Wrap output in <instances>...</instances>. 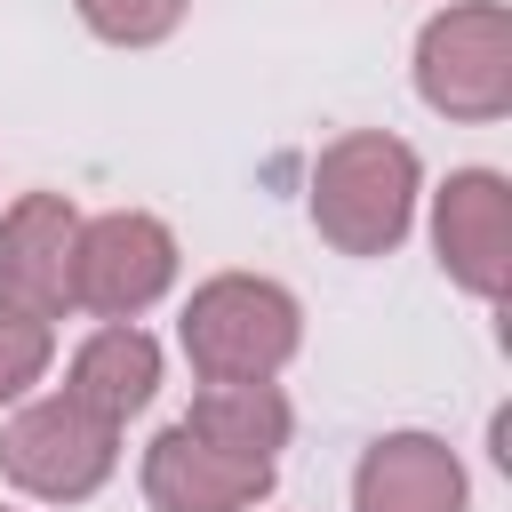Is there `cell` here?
<instances>
[{
	"label": "cell",
	"mask_w": 512,
	"mask_h": 512,
	"mask_svg": "<svg viewBox=\"0 0 512 512\" xmlns=\"http://www.w3.org/2000/svg\"><path fill=\"white\" fill-rule=\"evenodd\" d=\"M184 272V248L168 232V216L152 208H104L80 216V248H72V312L96 320H144Z\"/></svg>",
	"instance_id": "5b68a950"
},
{
	"label": "cell",
	"mask_w": 512,
	"mask_h": 512,
	"mask_svg": "<svg viewBox=\"0 0 512 512\" xmlns=\"http://www.w3.org/2000/svg\"><path fill=\"white\" fill-rule=\"evenodd\" d=\"M176 344L200 384H280L304 352V304L272 272H208L176 312Z\"/></svg>",
	"instance_id": "7a4b0ae2"
},
{
	"label": "cell",
	"mask_w": 512,
	"mask_h": 512,
	"mask_svg": "<svg viewBox=\"0 0 512 512\" xmlns=\"http://www.w3.org/2000/svg\"><path fill=\"white\" fill-rule=\"evenodd\" d=\"M432 256H440L448 288L504 304V288H512V184L496 168H448V184L432 192Z\"/></svg>",
	"instance_id": "8992f818"
},
{
	"label": "cell",
	"mask_w": 512,
	"mask_h": 512,
	"mask_svg": "<svg viewBox=\"0 0 512 512\" xmlns=\"http://www.w3.org/2000/svg\"><path fill=\"white\" fill-rule=\"evenodd\" d=\"M72 8H80V24H88L104 48H160V40L184 24L192 0H72Z\"/></svg>",
	"instance_id": "4fadbf2b"
},
{
	"label": "cell",
	"mask_w": 512,
	"mask_h": 512,
	"mask_svg": "<svg viewBox=\"0 0 512 512\" xmlns=\"http://www.w3.org/2000/svg\"><path fill=\"white\" fill-rule=\"evenodd\" d=\"M352 512H472V472L440 432H376L352 464Z\"/></svg>",
	"instance_id": "9c48e42d"
},
{
	"label": "cell",
	"mask_w": 512,
	"mask_h": 512,
	"mask_svg": "<svg viewBox=\"0 0 512 512\" xmlns=\"http://www.w3.org/2000/svg\"><path fill=\"white\" fill-rule=\"evenodd\" d=\"M416 200H424L416 144L392 136V128H344L312 160L304 216L336 256H392L416 232Z\"/></svg>",
	"instance_id": "6da1fadb"
},
{
	"label": "cell",
	"mask_w": 512,
	"mask_h": 512,
	"mask_svg": "<svg viewBox=\"0 0 512 512\" xmlns=\"http://www.w3.org/2000/svg\"><path fill=\"white\" fill-rule=\"evenodd\" d=\"M0 512H8V504H0Z\"/></svg>",
	"instance_id": "5bb4252c"
},
{
	"label": "cell",
	"mask_w": 512,
	"mask_h": 512,
	"mask_svg": "<svg viewBox=\"0 0 512 512\" xmlns=\"http://www.w3.org/2000/svg\"><path fill=\"white\" fill-rule=\"evenodd\" d=\"M160 336L152 328H136V320H96L80 344H72V360H64V400H80L88 416H104V424H128V416H144L152 400H160Z\"/></svg>",
	"instance_id": "30bf717a"
},
{
	"label": "cell",
	"mask_w": 512,
	"mask_h": 512,
	"mask_svg": "<svg viewBox=\"0 0 512 512\" xmlns=\"http://www.w3.org/2000/svg\"><path fill=\"white\" fill-rule=\"evenodd\" d=\"M136 480H144L152 512H256L272 496L280 464H248V456L208 448L192 424H160L144 464H136Z\"/></svg>",
	"instance_id": "ba28073f"
},
{
	"label": "cell",
	"mask_w": 512,
	"mask_h": 512,
	"mask_svg": "<svg viewBox=\"0 0 512 512\" xmlns=\"http://www.w3.org/2000/svg\"><path fill=\"white\" fill-rule=\"evenodd\" d=\"M0 472L32 504H88L120 472V424L88 416L64 392L16 400V416L0 424Z\"/></svg>",
	"instance_id": "277c9868"
},
{
	"label": "cell",
	"mask_w": 512,
	"mask_h": 512,
	"mask_svg": "<svg viewBox=\"0 0 512 512\" xmlns=\"http://www.w3.org/2000/svg\"><path fill=\"white\" fill-rule=\"evenodd\" d=\"M416 96L456 128H488L512 112V8L504 0H448L416 32Z\"/></svg>",
	"instance_id": "3957f363"
},
{
	"label": "cell",
	"mask_w": 512,
	"mask_h": 512,
	"mask_svg": "<svg viewBox=\"0 0 512 512\" xmlns=\"http://www.w3.org/2000/svg\"><path fill=\"white\" fill-rule=\"evenodd\" d=\"M72 248H80V208L64 192H16L0 208V304L32 312V320H64Z\"/></svg>",
	"instance_id": "52a82bcc"
},
{
	"label": "cell",
	"mask_w": 512,
	"mask_h": 512,
	"mask_svg": "<svg viewBox=\"0 0 512 512\" xmlns=\"http://www.w3.org/2000/svg\"><path fill=\"white\" fill-rule=\"evenodd\" d=\"M56 368V320H32V312H8L0 304V408L32 400Z\"/></svg>",
	"instance_id": "7c38bea8"
},
{
	"label": "cell",
	"mask_w": 512,
	"mask_h": 512,
	"mask_svg": "<svg viewBox=\"0 0 512 512\" xmlns=\"http://www.w3.org/2000/svg\"><path fill=\"white\" fill-rule=\"evenodd\" d=\"M176 424H192V432H200L208 448H224V456L280 464V448H288V432H296V408H288L280 384H200Z\"/></svg>",
	"instance_id": "8fae6325"
}]
</instances>
